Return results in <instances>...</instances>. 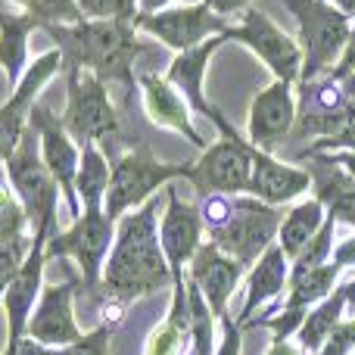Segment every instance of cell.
<instances>
[{
    "instance_id": "cell-1",
    "label": "cell",
    "mask_w": 355,
    "mask_h": 355,
    "mask_svg": "<svg viewBox=\"0 0 355 355\" xmlns=\"http://www.w3.org/2000/svg\"><path fill=\"white\" fill-rule=\"evenodd\" d=\"M166 287H172V271L159 246V200L153 196L116 221V240L100 275V296L106 312L112 309L122 318L125 306Z\"/></svg>"
},
{
    "instance_id": "cell-2",
    "label": "cell",
    "mask_w": 355,
    "mask_h": 355,
    "mask_svg": "<svg viewBox=\"0 0 355 355\" xmlns=\"http://www.w3.org/2000/svg\"><path fill=\"white\" fill-rule=\"evenodd\" d=\"M44 31L60 50L62 72H91L106 87L119 85L125 94L135 91V62L147 53V44L137 41L135 22L85 19L75 25H44Z\"/></svg>"
},
{
    "instance_id": "cell-3",
    "label": "cell",
    "mask_w": 355,
    "mask_h": 355,
    "mask_svg": "<svg viewBox=\"0 0 355 355\" xmlns=\"http://www.w3.org/2000/svg\"><path fill=\"white\" fill-rule=\"evenodd\" d=\"M178 178H190V162H159L150 144L125 150L110 166V187H106L103 212L116 225L122 215L141 209L159 187H168Z\"/></svg>"
},
{
    "instance_id": "cell-4",
    "label": "cell",
    "mask_w": 355,
    "mask_h": 355,
    "mask_svg": "<svg viewBox=\"0 0 355 355\" xmlns=\"http://www.w3.org/2000/svg\"><path fill=\"white\" fill-rule=\"evenodd\" d=\"M281 3L300 25V37H296L302 50L300 85L331 75L349 41L352 19L343 16L331 0H281Z\"/></svg>"
},
{
    "instance_id": "cell-5",
    "label": "cell",
    "mask_w": 355,
    "mask_h": 355,
    "mask_svg": "<svg viewBox=\"0 0 355 355\" xmlns=\"http://www.w3.org/2000/svg\"><path fill=\"white\" fill-rule=\"evenodd\" d=\"M60 119L78 147L97 144L100 150H110V144L122 137V122L110 100V87L91 72H66V112Z\"/></svg>"
},
{
    "instance_id": "cell-6",
    "label": "cell",
    "mask_w": 355,
    "mask_h": 355,
    "mask_svg": "<svg viewBox=\"0 0 355 355\" xmlns=\"http://www.w3.org/2000/svg\"><path fill=\"white\" fill-rule=\"evenodd\" d=\"M284 212L277 206L256 200V196H234L231 200V215L221 227L209 231V243H215L225 256L240 262L243 268H252L256 259L277 243V227H281Z\"/></svg>"
},
{
    "instance_id": "cell-7",
    "label": "cell",
    "mask_w": 355,
    "mask_h": 355,
    "mask_svg": "<svg viewBox=\"0 0 355 355\" xmlns=\"http://www.w3.org/2000/svg\"><path fill=\"white\" fill-rule=\"evenodd\" d=\"M116 240V225L106 218L103 206L81 209V215L66 227L53 231L47 240V259H75L81 268V287L100 296V275L103 262Z\"/></svg>"
},
{
    "instance_id": "cell-8",
    "label": "cell",
    "mask_w": 355,
    "mask_h": 355,
    "mask_svg": "<svg viewBox=\"0 0 355 355\" xmlns=\"http://www.w3.org/2000/svg\"><path fill=\"white\" fill-rule=\"evenodd\" d=\"M6 181L12 184L19 202L25 209V218L28 225L47 227V231H56V206H60V187H56L53 175L47 172L41 159V144H37L35 128L28 125V131L22 135L16 153L3 162Z\"/></svg>"
},
{
    "instance_id": "cell-9",
    "label": "cell",
    "mask_w": 355,
    "mask_h": 355,
    "mask_svg": "<svg viewBox=\"0 0 355 355\" xmlns=\"http://www.w3.org/2000/svg\"><path fill=\"white\" fill-rule=\"evenodd\" d=\"M225 37L250 47L252 53L271 69V75H275L277 81H287V85H293V87L300 85V75H302L300 41H293V37L277 22H271L262 10H256V6L243 10L237 25H227Z\"/></svg>"
},
{
    "instance_id": "cell-10",
    "label": "cell",
    "mask_w": 355,
    "mask_h": 355,
    "mask_svg": "<svg viewBox=\"0 0 355 355\" xmlns=\"http://www.w3.org/2000/svg\"><path fill=\"white\" fill-rule=\"evenodd\" d=\"M352 122H355V103L337 78L324 75V78L296 85L293 137H300V141H306V137L321 141V137H331L337 131H343Z\"/></svg>"
},
{
    "instance_id": "cell-11",
    "label": "cell",
    "mask_w": 355,
    "mask_h": 355,
    "mask_svg": "<svg viewBox=\"0 0 355 355\" xmlns=\"http://www.w3.org/2000/svg\"><path fill=\"white\" fill-rule=\"evenodd\" d=\"M252 144L243 135L237 137H218L200 153V159L190 162L187 181L200 190V196L209 193H225L240 196L250 187L252 175Z\"/></svg>"
},
{
    "instance_id": "cell-12",
    "label": "cell",
    "mask_w": 355,
    "mask_h": 355,
    "mask_svg": "<svg viewBox=\"0 0 355 355\" xmlns=\"http://www.w3.org/2000/svg\"><path fill=\"white\" fill-rule=\"evenodd\" d=\"M227 19L215 16L206 3H193V6H166L159 12H137L135 28L153 35L156 41H162L166 47H172L175 53L196 47V44L209 41L215 35L227 31Z\"/></svg>"
},
{
    "instance_id": "cell-13",
    "label": "cell",
    "mask_w": 355,
    "mask_h": 355,
    "mask_svg": "<svg viewBox=\"0 0 355 355\" xmlns=\"http://www.w3.org/2000/svg\"><path fill=\"white\" fill-rule=\"evenodd\" d=\"M28 125L35 128L37 144H41V159H44V166H47V172L53 175L60 193L66 196V209L75 221L81 215V202H78V196H75V175H78L81 150L75 147L69 131L62 128V119L53 116L47 106H41V103L31 106Z\"/></svg>"
},
{
    "instance_id": "cell-14",
    "label": "cell",
    "mask_w": 355,
    "mask_h": 355,
    "mask_svg": "<svg viewBox=\"0 0 355 355\" xmlns=\"http://www.w3.org/2000/svg\"><path fill=\"white\" fill-rule=\"evenodd\" d=\"M60 66H62L60 50H47V53H41V56H37V60L22 72L19 85L12 87L10 100L0 106V166H3V162L10 159L12 153H16V147H19V141H22V135L28 131L31 106H35V100H37V94H41V87L47 85V81L53 78L56 72H60Z\"/></svg>"
},
{
    "instance_id": "cell-15",
    "label": "cell",
    "mask_w": 355,
    "mask_h": 355,
    "mask_svg": "<svg viewBox=\"0 0 355 355\" xmlns=\"http://www.w3.org/2000/svg\"><path fill=\"white\" fill-rule=\"evenodd\" d=\"M81 290V277H69L62 284H47L37 296V306L25 324V337L41 346L66 349L81 340V327L75 324V296Z\"/></svg>"
},
{
    "instance_id": "cell-16",
    "label": "cell",
    "mask_w": 355,
    "mask_h": 355,
    "mask_svg": "<svg viewBox=\"0 0 355 355\" xmlns=\"http://www.w3.org/2000/svg\"><path fill=\"white\" fill-rule=\"evenodd\" d=\"M296 125V87L287 81H271L268 87L252 97L250 122H246V141L262 153H275Z\"/></svg>"
},
{
    "instance_id": "cell-17",
    "label": "cell",
    "mask_w": 355,
    "mask_h": 355,
    "mask_svg": "<svg viewBox=\"0 0 355 355\" xmlns=\"http://www.w3.org/2000/svg\"><path fill=\"white\" fill-rule=\"evenodd\" d=\"M202 218L200 206L181 200L175 187L166 190V212L159 221V246L166 252L168 271H172V287L184 284V271H187L190 259L196 256V250L202 246Z\"/></svg>"
},
{
    "instance_id": "cell-18",
    "label": "cell",
    "mask_w": 355,
    "mask_h": 355,
    "mask_svg": "<svg viewBox=\"0 0 355 355\" xmlns=\"http://www.w3.org/2000/svg\"><path fill=\"white\" fill-rule=\"evenodd\" d=\"M47 227H37L31 237V250L25 256L22 268L12 275V281L6 284L3 296V312H6V324H10V340L25 337V324H28L31 312L37 306V296L44 290V262H47V240H50Z\"/></svg>"
},
{
    "instance_id": "cell-19",
    "label": "cell",
    "mask_w": 355,
    "mask_h": 355,
    "mask_svg": "<svg viewBox=\"0 0 355 355\" xmlns=\"http://www.w3.org/2000/svg\"><path fill=\"white\" fill-rule=\"evenodd\" d=\"M243 271L246 268L240 262H234L231 256H225L215 243H206V240H202V246L196 250V256L190 259L184 277L196 284V290H200L202 300L209 302L212 315L221 321V318H227V302H231Z\"/></svg>"
},
{
    "instance_id": "cell-20",
    "label": "cell",
    "mask_w": 355,
    "mask_h": 355,
    "mask_svg": "<svg viewBox=\"0 0 355 355\" xmlns=\"http://www.w3.org/2000/svg\"><path fill=\"white\" fill-rule=\"evenodd\" d=\"M137 87H141V97H144V110H147L150 122L159 125V128H168L175 135H181L187 144H193L196 150H206L209 141L193 128V112H190L187 100L175 91L172 85L166 81V75H156V72H141L137 75Z\"/></svg>"
},
{
    "instance_id": "cell-21",
    "label": "cell",
    "mask_w": 355,
    "mask_h": 355,
    "mask_svg": "<svg viewBox=\"0 0 355 355\" xmlns=\"http://www.w3.org/2000/svg\"><path fill=\"white\" fill-rule=\"evenodd\" d=\"M225 41H227L225 35H215V37H209V41L196 44V47L184 50V53H175V60L168 62V72H166V81L181 94L184 100H187L190 112L206 116L209 122H215L221 110L206 100V72H209V60H212V53Z\"/></svg>"
},
{
    "instance_id": "cell-22",
    "label": "cell",
    "mask_w": 355,
    "mask_h": 355,
    "mask_svg": "<svg viewBox=\"0 0 355 355\" xmlns=\"http://www.w3.org/2000/svg\"><path fill=\"white\" fill-rule=\"evenodd\" d=\"M312 187V175L302 166H287L281 162L275 153H262L252 150V175H250V187L246 196L268 202V206H287V202L300 200L302 193H309Z\"/></svg>"
},
{
    "instance_id": "cell-23",
    "label": "cell",
    "mask_w": 355,
    "mask_h": 355,
    "mask_svg": "<svg viewBox=\"0 0 355 355\" xmlns=\"http://www.w3.org/2000/svg\"><path fill=\"white\" fill-rule=\"evenodd\" d=\"M302 159H312V166H309V175H312L309 193H312V200L321 202L327 218H334L337 225L355 227V181L340 166H334L324 153L302 156Z\"/></svg>"
},
{
    "instance_id": "cell-24",
    "label": "cell",
    "mask_w": 355,
    "mask_h": 355,
    "mask_svg": "<svg viewBox=\"0 0 355 355\" xmlns=\"http://www.w3.org/2000/svg\"><path fill=\"white\" fill-rule=\"evenodd\" d=\"M290 281V259L284 256V250L277 243H271L262 256L256 259V265L250 268V277H246V300L240 306V315H237V324L246 327L256 312L268 302H275L277 296L284 293Z\"/></svg>"
},
{
    "instance_id": "cell-25",
    "label": "cell",
    "mask_w": 355,
    "mask_h": 355,
    "mask_svg": "<svg viewBox=\"0 0 355 355\" xmlns=\"http://www.w3.org/2000/svg\"><path fill=\"white\" fill-rule=\"evenodd\" d=\"M41 28L28 10L25 12H10L0 3V66H3L10 85L16 87L22 72L28 69V35Z\"/></svg>"
},
{
    "instance_id": "cell-26",
    "label": "cell",
    "mask_w": 355,
    "mask_h": 355,
    "mask_svg": "<svg viewBox=\"0 0 355 355\" xmlns=\"http://www.w3.org/2000/svg\"><path fill=\"white\" fill-rule=\"evenodd\" d=\"M327 221V212L321 209L318 200H302L290 206L277 227V246L284 250L287 259H296L315 237H318L321 225Z\"/></svg>"
},
{
    "instance_id": "cell-27",
    "label": "cell",
    "mask_w": 355,
    "mask_h": 355,
    "mask_svg": "<svg viewBox=\"0 0 355 355\" xmlns=\"http://www.w3.org/2000/svg\"><path fill=\"white\" fill-rule=\"evenodd\" d=\"M340 265L324 262V265H315V268H290V296L284 306L287 309H300V312H309L312 306H318L321 300L337 290L340 281Z\"/></svg>"
},
{
    "instance_id": "cell-28",
    "label": "cell",
    "mask_w": 355,
    "mask_h": 355,
    "mask_svg": "<svg viewBox=\"0 0 355 355\" xmlns=\"http://www.w3.org/2000/svg\"><path fill=\"white\" fill-rule=\"evenodd\" d=\"M349 309V293H346V284L343 287H337L327 300H321L318 306L309 309L306 321H302V327L296 331V340H300V349L302 352H318L321 346H324V340L331 337V331L343 321V312Z\"/></svg>"
},
{
    "instance_id": "cell-29",
    "label": "cell",
    "mask_w": 355,
    "mask_h": 355,
    "mask_svg": "<svg viewBox=\"0 0 355 355\" xmlns=\"http://www.w3.org/2000/svg\"><path fill=\"white\" fill-rule=\"evenodd\" d=\"M106 187H110V159L97 144H85L78 159V175H75V196L81 209L103 206Z\"/></svg>"
},
{
    "instance_id": "cell-30",
    "label": "cell",
    "mask_w": 355,
    "mask_h": 355,
    "mask_svg": "<svg viewBox=\"0 0 355 355\" xmlns=\"http://www.w3.org/2000/svg\"><path fill=\"white\" fill-rule=\"evenodd\" d=\"M187 312H190V355H215V315L193 281H187Z\"/></svg>"
},
{
    "instance_id": "cell-31",
    "label": "cell",
    "mask_w": 355,
    "mask_h": 355,
    "mask_svg": "<svg viewBox=\"0 0 355 355\" xmlns=\"http://www.w3.org/2000/svg\"><path fill=\"white\" fill-rule=\"evenodd\" d=\"M25 209L19 202L12 184L3 178V166H0V237H22L25 234Z\"/></svg>"
},
{
    "instance_id": "cell-32",
    "label": "cell",
    "mask_w": 355,
    "mask_h": 355,
    "mask_svg": "<svg viewBox=\"0 0 355 355\" xmlns=\"http://www.w3.org/2000/svg\"><path fill=\"white\" fill-rule=\"evenodd\" d=\"M25 10L44 25H75V22H85L78 10V0H28Z\"/></svg>"
},
{
    "instance_id": "cell-33",
    "label": "cell",
    "mask_w": 355,
    "mask_h": 355,
    "mask_svg": "<svg viewBox=\"0 0 355 355\" xmlns=\"http://www.w3.org/2000/svg\"><path fill=\"white\" fill-rule=\"evenodd\" d=\"M78 10L85 19L97 22H135L137 19V0H78Z\"/></svg>"
},
{
    "instance_id": "cell-34",
    "label": "cell",
    "mask_w": 355,
    "mask_h": 355,
    "mask_svg": "<svg viewBox=\"0 0 355 355\" xmlns=\"http://www.w3.org/2000/svg\"><path fill=\"white\" fill-rule=\"evenodd\" d=\"M28 250H31V240L25 234L22 237H0V296H3L6 284L12 281V275L22 268Z\"/></svg>"
},
{
    "instance_id": "cell-35",
    "label": "cell",
    "mask_w": 355,
    "mask_h": 355,
    "mask_svg": "<svg viewBox=\"0 0 355 355\" xmlns=\"http://www.w3.org/2000/svg\"><path fill=\"white\" fill-rule=\"evenodd\" d=\"M116 327H119V321H100L94 331L81 334V340L66 346L62 355H110V343H112Z\"/></svg>"
},
{
    "instance_id": "cell-36",
    "label": "cell",
    "mask_w": 355,
    "mask_h": 355,
    "mask_svg": "<svg viewBox=\"0 0 355 355\" xmlns=\"http://www.w3.org/2000/svg\"><path fill=\"white\" fill-rule=\"evenodd\" d=\"M352 349H355V318H343L315 355H352Z\"/></svg>"
},
{
    "instance_id": "cell-37",
    "label": "cell",
    "mask_w": 355,
    "mask_h": 355,
    "mask_svg": "<svg viewBox=\"0 0 355 355\" xmlns=\"http://www.w3.org/2000/svg\"><path fill=\"white\" fill-rule=\"evenodd\" d=\"M340 150H346V153H355V122L346 125L343 131H337V135H331V137L312 141V147H309L302 156H312V153H340Z\"/></svg>"
},
{
    "instance_id": "cell-38",
    "label": "cell",
    "mask_w": 355,
    "mask_h": 355,
    "mask_svg": "<svg viewBox=\"0 0 355 355\" xmlns=\"http://www.w3.org/2000/svg\"><path fill=\"white\" fill-rule=\"evenodd\" d=\"M221 343L215 346V355H243V327L227 315L221 318Z\"/></svg>"
},
{
    "instance_id": "cell-39",
    "label": "cell",
    "mask_w": 355,
    "mask_h": 355,
    "mask_svg": "<svg viewBox=\"0 0 355 355\" xmlns=\"http://www.w3.org/2000/svg\"><path fill=\"white\" fill-rule=\"evenodd\" d=\"M3 355H62V349H53V346H41L31 337H19L6 343Z\"/></svg>"
},
{
    "instance_id": "cell-40",
    "label": "cell",
    "mask_w": 355,
    "mask_h": 355,
    "mask_svg": "<svg viewBox=\"0 0 355 355\" xmlns=\"http://www.w3.org/2000/svg\"><path fill=\"white\" fill-rule=\"evenodd\" d=\"M349 72H355V25L349 28V41H346V47H343V56L337 60V66H334V72H331V78H337V81H343Z\"/></svg>"
},
{
    "instance_id": "cell-41",
    "label": "cell",
    "mask_w": 355,
    "mask_h": 355,
    "mask_svg": "<svg viewBox=\"0 0 355 355\" xmlns=\"http://www.w3.org/2000/svg\"><path fill=\"white\" fill-rule=\"evenodd\" d=\"M331 262L340 265V268H349V265H355V234H352V237H346V240H334Z\"/></svg>"
},
{
    "instance_id": "cell-42",
    "label": "cell",
    "mask_w": 355,
    "mask_h": 355,
    "mask_svg": "<svg viewBox=\"0 0 355 355\" xmlns=\"http://www.w3.org/2000/svg\"><path fill=\"white\" fill-rule=\"evenodd\" d=\"M202 3H206L209 10L215 12V16L227 19V16H234V12H243V10H250V3H252V0H202Z\"/></svg>"
},
{
    "instance_id": "cell-43",
    "label": "cell",
    "mask_w": 355,
    "mask_h": 355,
    "mask_svg": "<svg viewBox=\"0 0 355 355\" xmlns=\"http://www.w3.org/2000/svg\"><path fill=\"white\" fill-rule=\"evenodd\" d=\"M312 156H315V153H312ZM324 156L334 162V166L343 168V172L355 181V153H346V150H340V153H324Z\"/></svg>"
},
{
    "instance_id": "cell-44",
    "label": "cell",
    "mask_w": 355,
    "mask_h": 355,
    "mask_svg": "<svg viewBox=\"0 0 355 355\" xmlns=\"http://www.w3.org/2000/svg\"><path fill=\"white\" fill-rule=\"evenodd\" d=\"M168 3H172V0H137V10L141 12H159V10H166Z\"/></svg>"
},
{
    "instance_id": "cell-45",
    "label": "cell",
    "mask_w": 355,
    "mask_h": 355,
    "mask_svg": "<svg viewBox=\"0 0 355 355\" xmlns=\"http://www.w3.org/2000/svg\"><path fill=\"white\" fill-rule=\"evenodd\" d=\"M300 352L302 349H296V346H290V343H271L265 355H300Z\"/></svg>"
},
{
    "instance_id": "cell-46",
    "label": "cell",
    "mask_w": 355,
    "mask_h": 355,
    "mask_svg": "<svg viewBox=\"0 0 355 355\" xmlns=\"http://www.w3.org/2000/svg\"><path fill=\"white\" fill-rule=\"evenodd\" d=\"M334 6H337L343 16H349V19H355V0H331Z\"/></svg>"
},
{
    "instance_id": "cell-47",
    "label": "cell",
    "mask_w": 355,
    "mask_h": 355,
    "mask_svg": "<svg viewBox=\"0 0 355 355\" xmlns=\"http://www.w3.org/2000/svg\"><path fill=\"white\" fill-rule=\"evenodd\" d=\"M340 85H343V91H346V94H349V100H352V103H355V72H349V75H346V78H343V81H340Z\"/></svg>"
},
{
    "instance_id": "cell-48",
    "label": "cell",
    "mask_w": 355,
    "mask_h": 355,
    "mask_svg": "<svg viewBox=\"0 0 355 355\" xmlns=\"http://www.w3.org/2000/svg\"><path fill=\"white\" fill-rule=\"evenodd\" d=\"M346 293H349V309H352L355 306V281L346 284Z\"/></svg>"
},
{
    "instance_id": "cell-49",
    "label": "cell",
    "mask_w": 355,
    "mask_h": 355,
    "mask_svg": "<svg viewBox=\"0 0 355 355\" xmlns=\"http://www.w3.org/2000/svg\"><path fill=\"white\" fill-rule=\"evenodd\" d=\"M0 3H19V6H28V0H0Z\"/></svg>"
},
{
    "instance_id": "cell-50",
    "label": "cell",
    "mask_w": 355,
    "mask_h": 355,
    "mask_svg": "<svg viewBox=\"0 0 355 355\" xmlns=\"http://www.w3.org/2000/svg\"><path fill=\"white\" fill-rule=\"evenodd\" d=\"M352 355H355V349H352Z\"/></svg>"
}]
</instances>
